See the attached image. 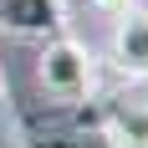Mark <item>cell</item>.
Wrapping results in <instances>:
<instances>
[{
    "mask_svg": "<svg viewBox=\"0 0 148 148\" xmlns=\"http://www.w3.org/2000/svg\"><path fill=\"white\" fill-rule=\"evenodd\" d=\"M36 82H41V92L51 102L77 107L92 92V56H87V46H77L72 36L46 41V51L36 56Z\"/></svg>",
    "mask_w": 148,
    "mask_h": 148,
    "instance_id": "1",
    "label": "cell"
},
{
    "mask_svg": "<svg viewBox=\"0 0 148 148\" xmlns=\"http://www.w3.org/2000/svg\"><path fill=\"white\" fill-rule=\"evenodd\" d=\"M0 92H5V72H0Z\"/></svg>",
    "mask_w": 148,
    "mask_h": 148,
    "instance_id": "6",
    "label": "cell"
},
{
    "mask_svg": "<svg viewBox=\"0 0 148 148\" xmlns=\"http://www.w3.org/2000/svg\"><path fill=\"white\" fill-rule=\"evenodd\" d=\"M97 133L107 148H148V97H102Z\"/></svg>",
    "mask_w": 148,
    "mask_h": 148,
    "instance_id": "2",
    "label": "cell"
},
{
    "mask_svg": "<svg viewBox=\"0 0 148 148\" xmlns=\"http://www.w3.org/2000/svg\"><path fill=\"white\" fill-rule=\"evenodd\" d=\"M92 10H102V15H123V10H133V0H92Z\"/></svg>",
    "mask_w": 148,
    "mask_h": 148,
    "instance_id": "5",
    "label": "cell"
},
{
    "mask_svg": "<svg viewBox=\"0 0 148 148\" xmlns=\"http://www.w3.org/2000/svg\"><path fill=\"white\" fill-rule=\"evenodd\" d=\"M112 61L128 82H148V10H123L112 31Z\"/></svg>",
    "mask_w": 148,
    "mask_h": 148,
    "instance_id": "3",
    "label": "cell"
},
{
    "mask_svg": "<svg viewBox=\"0 0 148 148\" xmlns=\"http://www.w3.org/2000/svg\"><path fill=\"white\" fill-rule=\"evenodd\" d=\"M0 26L15 36H51L61 26L56 0H0Z\"/></svg>",
    "mask_w": 148,
    "mask_h": 148,
    "instance_id": "4",
    "label": "cell"
}]
</instances>
